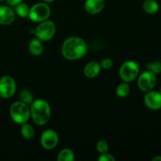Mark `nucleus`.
Returning a JSON list of instances; mask_svg holds the SVG:
<instances>
[{
  "label": "nucleus",
  "instance_id": "8",
  "mask_svg": "<svg viewBox=\"0 0 161 161\" xmlns=\"http://www.w3.org/2000/svg\"><path fill=\"white\" fill-rule=\"evenodd\" d=\"M16 90V82L13 77L4 75L0 79V97L9 98L15 94Z\"/></svg>",
  "mask_w": 161,
  "mask_h": 161
},
{
  "label": "nucleus",
  "instance_id": "1",
  "mask_svg": "<svg viewBox=\"0 0 161 161\" xmlns=\"http://www.w3.org/2000/svg\"><path fill=\"white\" fill-rule=\"evenodd\" d=\"M87 45L86 42L77 36H71L66 39L61 46V53L65 59L75 61L86 54Z\"/></svg>",
  "mask_w": 161,
  "mask_h": 161
},
{
  "label": "nucleus",
  "instance_id": "3",
  "mask_svg": "<svg viewBox=\"0 0 161 161\" xmlns=\"http://www.w3.org/2000/svg\"><path fill=\"white\" fill-rule=\"evenodd\" d=\"M9 115L14 123L21 125L28 122L30 114V106L21 101L14 102L9 108Z\"/></svg>",
  "mask_w": 161,
  "mask_h": 161
},
{
  "label": "nucleus",
  "instance_id": "23",
  "mask_svg": "<svg viewBox=\"0 0 161 161\" xmlns=\"http://www.w3.org/2000/svg\"><path fill=\"white\" fill-rule=\"evenodd\" d=\"M101 68L103 69H109L113 67V60L110 59V58H104L103 60H102L100 63Z\"/></svg>",
  "mask_w": 161,
  "mask_h": 161
},
{
  "label": "nucleus",
  "instance_id": "22",
  "mask_svg": "<svg viewBox=\"0 0 161 161\" xmlns=\"http://www.w3.org/2000/svg\"><path fill=\"white\" fill-rule=\"evenodd\" d=\"M96 149L99 153H107L108 150V144L105 140H99L96 144Z\"/></svg>",
  "mask_w": 161,
  "mask_h": 161
},
{
  "label": "nucleus",
  "instance_id": "28",
  "mask_svg": "<svg viewBox=\"0 0 161 161\" xmlns=\"http://www.w3.org/2000/svg\"><path fill=\"white\" fill-rule=\"evenodd\" d=\"M160 94H161V87L160 88Z\"/></svg>",
  "mask_w": 161,
  "mask_h": 161
},
{
  "label": "nucleus",
  "instance_id": "26",
  "mask_svg": "<svg viewBox=\"0 0 161 161\" xmlns=\"http://www.w3.org/2000/svg\"><path fill=\"white\" fill-rule=\"evenodd\" d=\"M152 161H161V156H157L152 159Z\"/></svg>",
  "mask_w": 161,
  "mask_h": 161
},
{
  "label": "nucleus",
  "instance_id": "24",
  "mask_svg": "<svg viewBox=\"0 0 161 161\" xmlns=\"http://www.w3.org/2000/svg\"><path fill=\"white\" fill-rule=\"evenodd\" d=\"M97 160L98 161H115L116 159L114 158L112 154L108 153H101L100 157L97 158Z\"/></svg>",
  "mask_w": 161,
  "mask_h": 161
},
{
  "label": "nucleus",
  "instance_id": "5",
  "mask_svg": "<svg viewBox=\"0 0 161 161\" xmlns=\"http://www.w3.org/2000/svg\"><path fill=\"white\" fill-rule=\"evenodd\" d=\"M139 65L137 62L132 60L125 61L119 68V77L123 82L130 83L138 78L139 75Z\"/></svg>",
  "mask_w": 161,
  "mask_h": 161
},
{
  "label": "nucleus",
  "instance_id": "7",
  "mask_svg": "<svg viewBox=\"0 0 161 161\" xmlns=\"http://www.w3.org/2000/svg\"><path fill=\"white\" fill-rule=\"evenodd\" d=\"M157 83V75L146 70L138 76V86L143 92L152 91Z\"/></svg>",
  "mask_w": 161,
  "mask_h": 161
},
{
  "label": "nucleus",
  "instance_id": "15",
  "mask_svg": "<svg viewBox=\"0 0 161 161\" xmlns=\"http://www.w3.org/2000/svg\"><path fill=\"white\" fill-rule=\"evenodd\" d=\"M143 10L149 14H157L160 9L158 3L156 0H145L142 4Z\"/></svg>",
  "mask_w": 161,
  "mask_h": 161
},
{
  "label": "nucleus",
  "instance_id": "4",
  "mask_svg": "<svg viewBox=\"0 0 161 161\" xmlns=\"http://www.w3.org/2000/svg\"><path fill=\"white\" fill-rule=\"evenodd\" d=\"M57 27L53 21L46 20L40 22L34 29L35 36L42 42H47L53 38L56 33Z\"/></svg>",
  "mask_w": 161,
  "mask_h": 161
},
{
  "label": "nucleus",
  "instance_id": "25",
  "mask_svg": "<svg viewBox=\"0 0 161 161\" xmlns=\"http://www.w3.org/2000/svg\"><path fill=\"white\" fill-rule=\"evenodd\" d=\"M6 2H7L8 4H9L10 6H17V4H19V3H22L23 2V0H6Z\"/></svg>",
  "mask_w": 161,
  "mask_h": 161
},
{
  "label": "nucleus",
  "instance_id": "27",
  "mask_svg": "<svg viewBox=\"0 0 161 161\" xmlns=\"http://www.w3.org/2000/svg\"><path fill=\"white\" fill-rule=\"evenodd\" d=\"M42 1L46 3H53V2H54L55 0H42Z\"/></svg>",
  "mask_w": 161,
  "mask_h": 161
},
{
  "label": "nucleus",
  "instance_id": "29",
  "mask_svg": "<svg viewBox=\"0 0 161 161\" xmlns=\"http://www.w3.org/2000/svg\"><path fill=\"white\" fill-rule=\"evenodd\" d=\"M3 1H4V0H0V2H3Z\"/></svg>",
  "mask_w": 161,
  "mask_h": 161
},
{
  "label": "nucleus",
  "instance_id": "17",
  "mask_svg": "<svg viewBox=\"0 0 161 161\" xmlns=\"http://www.w3.org/2000/svg\"><path fill=\"white\" fill-rule=\"evenodd\" d=\"M75 160V153L69 148L61 149L58 155V161H73Z\"/></svg>",
  "mask_w": 161,
  "mask_h": 161
},
{
  "label": "nucleus",
  "instance_id": "11",
  "mask_svg": "<svg viewBox=\"0 0 161 161\" xmlns=\"http://www.w3.org/2000/svg\"><path fill=\"white\" fill-rule=\"evenodd\" d=\"M105 0H86L84 3V9L90 14H97L105 8Z\"/></svg>",
  "mask_w": 161,
  "mask_h": 161
},
{
  "label": "nucleus",
  "instance_id": "6",
  "mask_svg": "<svg viewBox=\"0 0 161 161\" xmlns=\"http://www.w3.org/2000/svg\"><path fill=\"white\" fill-rule=\"evenodd\" d=\"M51 14V9L48 3H39L33 5L29 9L28 18L33 22L40 23L47 20Z\"/></svg>",
  "mask_w": 161,
  "mask_h": 161
},
{
  "label": "nucleus",
  "instance_id": "21",
  "mask_svg": "<svg viewBox=\"0 0 161 161\" xmlns=\"http://www.w3.org/2000/svg\"><path fill=\"white\" fill-rule=\"evenodd\" d=\"M146 70L153 72L155 75H159L161 73V62L160 61H155L149 62L146 65Z\"/></svg>",
  "mask_w": 161,
  "mask_h": 161
},
{
  "label": "nucleus",
  "instance_id": "16",
  "mask_svg": "<svg viewBox=\"0 0 161 161\" xmlns=\"http://www.w3.org/2000/svg\"><path fill=\"white\" fill-rule=\"evenodd\" d=\"M20 134L24 138L29 140L34 137L35 130L32 126L28 124V122L24 123L20 127Z\"/></svg>",
  "mask_w": 161,
  "mask_h": 161
},
{
  "label": "nucleus",
  "instance_id": "9",
  "mask_svg": "<svg viewBox=\"0 0 161 161\" xmlns=\"http://www.w3.org/2000/svg\"><path fill=\"white\" fill-rule=\"evenodd\" d=\"M59 138L58 135L53 129H47L44 130L40 137V144L43 149L52 150L58 144Z\"/></svg>",
  "mask_w": 161,
  "mask_h": 161
},
{
  "label": "nucleus",
  "instance_id": "13",
  "mask_svg": "<svg viewBox=\"0 0 161 161\" xmlns=\"http://www.w3.org/2000/svg\"><path fill=\"white\" fill-rule=\"evenodd\" d=\"M101 69L102 68H101L100 63L95 61H90L85 65L84 69H83V74L87 78L92 79L99 75Z\"/></svg>",
  "mask_w": 161,
  "mask_h": 161
},
{
  "label": "nucleus",
  "instance_id": "18",
  "mask_svg": "<svg viewBox=\"0 0 161 161\" xmlns=\"http://www.w3.org/2000/svg\"><path fill=\"white\" fill-rule=\"evenodd\" d=\"M130 86H129L128 83H126V82L121 83L116 88V95L119 97H123V98L127 97L129 95V94H130Z\"/></svg>",
  "mask_w": 161,
  "mask_h": 161
},
{
  "label": "nucleus",
  "instance_id": "14",
  "mask_svg": "<svg viewBox=\"0 0 161 161\" xmlns=\"http://www.w3.org/2000/svg\"><path fill=\"white\" fill-rule=\"evenodd\" d=\"M28 50L33 56H40L43 52V45L42 41L37 38L32 39L28 44Z\"/></svg>",
  "mask_w": 161,
  "mask_h": 161
},
{
  "label": "nucleus",
  "instance_id": "20",
  "mask_svg": "<svg viewBox=\"0 0 161 161\" xmlns=\"http://www.w3.org/2000/svg\"><path fill=\"white\" fill-rule=\"evenodd\" d=\"M19 97H20V101L25 102V103H26L28 105H31L33 101H34L32 93L30 91H28V90H23V91H20Z\"/></svg>",
  "mask_w": 161,
  "mask_h": 161
},
{
  "label": "nucleus",
  "instance_id": "2",
  "mask_svg": "<svg viewBox=\"0 0 161 161\" xmlns=\"http://www.w3.org/2000/svg\"><path fill=\"white\" fill-rule=\"evenodd\" d=\"M30 114L32 120L39 126H43L50 120V105L43 99H36L30 105Z\"/></svg>",
  "mask_w": 161,
  "mask_h": 161
},
{
  "label": "nucleus",
  "instance_id": "12",
  "mask_svg": "<svg viewBox=\"0 0 161 161\" xmlns=\"http://www.w3.org/2000/svg\"><path fill=\"white\" fill-rule=\"evenodd\" d=\"M15 20V13L10 7L6 6H0V25H9Z\"/></svg>",
  "mask_w": 161,
  "mask_h": 161
},
{
  "label": "nucleus",
  "instance_id": "10",
  "mask_svg": "<svg viewBox=\"0 0 161 161\" xmlns=\"http://www.w3.org/2000/svg\"><path fill=\"white\" fill-rule=\"evenodd\" d=\"M144 103L151 110L157 111L161 109V94L153 90L148 91L144 96Z\"/></svg>",
  "mask_w": 161,
  "mask_h": 161
},
{
  "label": "nucleus",
  "instance_id": "19",
  "mask_svg": "<svg viewBox=\"0 0 161 161\" xmlns=\"http://www.w3.org/2000/svg\"><path fill=\"white\" fill-rule=\"evenodd\" d=\"M29 6L25 3H20L16 6L15 12L18 17L20 18H25V17H28V14H29Z\"/></svg>",
  "mask_w": 161,
  "mask_h": 161
}]
</instances>
